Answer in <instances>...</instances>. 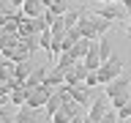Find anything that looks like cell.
<instances>
[{
  "mask_svg": "<svg viewBox=\"0 0 131 123\" xmlns=\"http://www.w3.org/2000/svg\"><path fill=\"white\" fill-rule=\"evenodd\" d=\"M104 93H106V98H109V104L115 107V109H120L126 101L131 98V82H128V77H117V79H112L109 85H104Z\"/></svg>",
  "mask_w": 131,
  "mask_h": 123,
  "instance_id": "cell-1",
  "label": "cell"
},
{
  "mask_svg": "<svg viewBox=\"0 0 131 123\" xmlns=\"http://www.w3.org/2000/svg\"><path fill=\"white\" fill-rule=\"evenodd\" d=\"M120 74H123V60H120L117 55H112L109 60H104V63H101V68H98V77H101V88H104V85H109L112 79H117Z\"/></svg>",
  "mask_w": 131,
  "mask_h": 123,
  "instance_id": "cell-2",
  "label": "cell"
},
{
  "mask_svg": "<svg viewBox=\"0 0 131 123\" xmlns=\"http://www.w3.org/2000/svg\"><path fill=\"white\" fill-rule=\"evenodd\" d=\"M52 93H55V88H49L47 82H44L41 88L30 90V98H27V107H33V109H44V107H47V101L52 98Z\"/></svg>",
  "mask_w": 131,
  "mask_h": 123,
  "instance_id": "cell-3",
  "label": "cell"
},
{
  "mask_svg": "<svg viewBox=\"0 0 131 123\" xmlns=\"http://www.w3.org/2000/svg\"><path fill=\"white\" fill-rule=\"evenodd\" d=\"M93 14L104 16V19H109V22H120L123 16H126V8H123V3H106V6L98 3V8H93Z\"/></svg>",
  "mask_w": 131,
  "mask_h": 123,
  "instance_id": "cell-4",
  "label": "cell"
},
{
  "mask_svg": "<svg viewBox=\"0 0 131 123\" xmlns=\"http://www.w3.org/2000/svg\"><path fill=\"white\" fill-rule=\"evenodd\" d=\"M79 33L82 38H90V41H98V30H96V16L88 14V11H82V19H79Z\"/></svg>",
  "mask_w": 131,
  "mask_h": 123,
  "instance_id": "cell-5",
  "label": "cell"
},
{
  "mask_svg": "<svg viewBox=\"0 0 131 123\" xmlns=\"http://www.w3.org/2000/svg\"><path fill=\"white\" fill-rule=\"evenodd\" d=\"M66 90H68V96H71L79 107L90 104V88L85 85V82H82V85H66Z\"/></svg>",
  "mask_w": 131,
  "mask_h": 123,
  "instance_id": "cell-6",
  "label": "cell"
},
{
  "mask_svg": "<svg viewBox=\"0 0 131 123\" xmlns=\"http://www.w3.org/2000/svg\"><path fill=\"white\" fill-rule=\"evenodd\" d=\"M77 107H79V104L71 98V101H66V104L60 107L55 115H49V118H52L55 123H71V118H77Z\"/></svg>",
  "mask_w": 131,
  "mask_h": 123,
  "instance_id": "cell-7",
  "label": "cell"
},
{
  "mask_svg": "<svg viewBox=\"0 0 131 123\" xmlns=\"http://www.w3.org/2000/svg\"><path fill=\"white\" fill-rule=\"evenodd\" d=\"M88 74H90V68L79 60V63L71 68V71H66V85H82V82L88 79Z\"/></svg>",
  "mask_w": 131,
  "mask_h": 123,
  "instance_id": "cell-8",
  "label": "cell"
},
{
  "mask_svg": "<svg viewBox=\"0 0 131 123\" xmlns=\"http://www.w3.org/2000/svg\"><path fill=\"white\" fill-rule=\"evenodd\" d=\"M82 63L88 66L90 71H98V68H101V63H104V60H101V47H98V41H93V44H90V49H88V55H85V60H82Z\"/></svg>",
  "mask_w": 131,
  "mask_h": 123,
  "instance_id": "cell-9",
  "label": "cell"
},
{
  "mask_svg": "<svg viewBox=\"0 0 131 123\" xmlns=\"http://www.w3.org/2000/svg\"><path fill=\"white\" fill-rule=\"evenodd\" d=\"M109 98H106V93L101 98H96V101H93V104H90V109H88V118H93V120H101V118H104L106 115V109H109Z\"/></svg>",
  "mask_w": 131,
  "mask_h": 123,
  "instance_id": "cell-10",
  "label": "cell"
},
{
  "mask_svg": "<svg viewBox=\"0 0 131 123\" xmlns=\"http://www.w3.org/2000/svg\"><path fill=\"white\" fill-rule=\"evenodd\" d=\"M22 11H25V16L38 19V16H44V11H47V3H44V0H25Z\"/></svg>",
  "mask_w": 131,
  "mask_h": 123,
  "instance_id": "cell-11",
  "label": "cell"
},
{
  "mask_svg": "<svg viewBox=\"0 0 131 123\" xmlns=\"http://www.w3.org/2000/svg\"><path fill=\"white\" fill-rule=\"evenodd\" d=\"M47 74H49V71H47V66H38V68H36V71H33L27 79H25V88H27V90L41 88V85L47 82Z\"/></svg>",
  "mask_w": 131,
  "mask_h": 123,
  "instance_id": "cell-12",
  "label": "cell"
},
{
  "mask_svg": "<svg viewBox=\"0 0 131 123\" xmlns=\"http://www.w3.org/2000/svg\"><path fill=\"white\" fill-rule=\"evenodd\" d=\"M77 63H79V60H77L71 52H60V55L55 57V68H60V71H71Z\"/></svg>",
  "mask_w": 131,
  "mask_h": 123,
  "instance_id": "cell-13",
  "label": "cell"
},
{
  "mask_svg": "<svg viewBox=\"0 0 131 123\" xmlns=\"http://www.w3.org/2000/svg\"><path fill=\"white\" fill-rule=\"evenodd\" d=\"M27 98H30V90L25 88V85H19V88L8 96V101H11L14 107H25V104H27Z\"/></svg>",
  "mask_w": 131,
  "mask_h": 123,
  "instance_id": "cell-14",
  "label": "cell"
},
{
  "mask_svg": "<svg viewBox=\"0 0 131 123\" xmlns=\"http://www.w3.org/2000/svg\"><path fill=\"white\" fill-rule=\"evenodd\" d=\"M19 85H22V82L14 79V77H0V96H11Z\"/></svg>",
  "mask_w": 131,
  "mask_h": 123,
  "instance_id": "cell-15",
  "label": "cell"
},
{
  "mask_svg": "<svg viewBox=\"0 0 131 123\" xmlns=\"http://www.w3.org/2000/svg\"><path fill=\"white\" fill-rule=\"evenodd\" d=\"M63 104H66L63 93H60V90H57V93H52V98H49V101H47V107H44V109H47V118H49V115H55Z\"/></svg>",
  "mask_w": 131,
  "mask_h": 123,
  "instance_id": "cell-16",
  "label": "cell"
},
{
  "mask_svg": "<svg viewBox=\"0 0 131 123\" xmlns=\"http://www.w3.org/2000/svg\"><path fill=\"white\" fill-rule=\"evenodd\" d=\"M47 85H49V88H63V85H66V71L52 68V71L47 74Z\"/></svg>",
  "mask_w": 131,
  "mask_h": 123,
  "instance_id": "cell-17",
  "label": "cell"
},
{
  "mask_svg": "<svg viewBox=\"0 0 131 123\" xmlns=\"http://www.w3.org/2000/svg\"><path fill=\"white\" fill-rule=\"evenodd\" d=\"M90 44H93V41H90V38H79V41H77V44H74V47H71V55L77 57V60H85V55H88Z\"/></svg>",
  "mask_w": 131,
  "mask_h": 123,
  "instance_id": "cell-18",
  "label": "cell"
},
{
  "mask_svg": "<svg viewBox=\"0 0 131 123\" xmlns=\"http://www.w3.org/2000/svg\"><path fill=\"white\" fill-rule=\"evenodd\" d=\"M30 74H33V71H30V66H27V63H16L14 71H11V77H14V79H19V82L25 85V79H27Z\"/></svg>",
  "mask_w": 131,
  "mask_h": 123,
  "instance_id": "cell-19",
  "label": "cell"
},
{
  "mask_svg": "<svg viewBox=\"0 0 131 123\" xmlns=\"http://www.w3.org/2000/svg\"><path fill=\"white\" fill-rule=\"evenodd\" d=\"M66 33H68V25L63 22V16H57L55 25H52V36H55L57 41H63V38H66Z\"/></svg>",
  "mask_w": 131,
  "mask_h": 123,
  "instance_id": "cell-20",
  "label": "cell"
},
{
  "mask_svg": "<svg viewBox=\"0 0 131 123\" xmlns=\"http://www.w3.org/2000/svg\"><path fill=\"white\" fill-rule=\"evenodd\" d=\"M33 112H36V109L25 104V107H19V112H16L14 118H16V123H27V120H36V115H33Z\"/></svg>",
  "mask_w": 131,
  "mask_h": 123,
  "instance_id": "cell-21",
  "label": "cell"
},
{
  "mask_svg": "<svg viewBox=\"0 0 131 123\" xmlns=\"http://www.w3.org/2000/svg\"><path fill=\"white\" fill-rule=\"evenodd\" d=\"M49 11H55L57 16L68 14V0H52V6H49Z\"/></svg>",
  "mask_w": 131,
  "mask_h": 123,
  "instance_id": "cell-22",
  "label": "cell"
},
{
  "mask_svg": "<svg viewBox=\"0 0 131 123\" xmlns=\"http://www.w3.org/2000/svg\"><path fill=\"white\" fill-rule=\"evenodd\" d=\"M82 19V11H68V14H63V22L68 25V27H77Z\"/></svg>",
  "mask_w": 131,
  "mask_h": 123,
  "instance_id": "cell-23",
  "label": "cell"
},
{
  "mask_svg": "<svg viewBox=\"0 0 131 123\" xmlns=\"http://www.w3.org/2000/svg\"><path fill=\"white\" fill-rule=\"evenodd\" d=\"M22 44H25V49H27V52H36V49L41 47V44H38V36H25Z\"/></svg>",
  "mask_w": 131,
  "mask_h": 123,
  "instance_id": "cell-24",
  "label": "cell"
},
{
  "mask_svg": "<svg viewBox=\"0 0 131 123\" xmlns=\"http://www.w3.org/2000/svg\"><path fill=\"white\" fill-rule=\"evenodd\" d=\"M98 47H101V60H109L112 57V47H109L106 38H98Z\"/></svg>",
  "mask_w": 131,
  "mask_h": 123,
  "instance_id": "cell-25",
  "label": "cell"
},
{
  "mask_svg": "<svg viewBox=\"0 0 131 123\" xmlns=\"http://www.w3.org/2000/svg\"><path fill=\"white\" fill-rule=\"evenodd\" d=\"M85 85H88L90 90H93V88H101V77H98V71H90L88 79H85Z\"/></svg>",
  "mask_w": 131,
  "mask_h": 123,
  "instance_id": "cell-26",
  "label": "cell"
},
{
  "mask_svg": "<svg viewBox=\"0 0 131 123\" xmlns=\"http://www.w3.org/2000/svg\"><path fill=\"white\" fill-rule=\"evenodd\" d=\"M117 120H120V115H117V109H115V107H109V109H106V115L101 118V123H117Z\"/></svg>",
  "mask_w": 131,
  "mask_h": 123,
  "instance_id": "cell-27",
  "label": "cell"
},
{
  "mask_svg": "<svg viewBox=\"0 0 131 123\" xmlns=\"http://www.w3.org/2000/svg\"><path fill=\"white\" fill-rule=\"evenodd\" d=\"M117 115H120V120H128V118H131V98L120 107V109H117Z\"/></svg>",
  "mask_w": 131,
  "mask_h": 123,
  "instance_id": "cell-28",
  "label": "cell"
},
{
  "mask_svg": "<svg viewBox=\"0 0 131 123\" xmlns=\"http://www.w3.org/2000/svg\"><path fill=\"white\" fill-rule=\"evenodd\" d=\"M0 123H16V118H11V115H0Z\"/></svg>",
  "mask_w": 131,
  "mask_h": 123,
  "instance_id": "cell-29",
  "label": "cell"
},
{
  "mask_svg": "<svg viewBox=\"0 0 131 123\" xmlns=\"http://www.w3.org/2000/svg\"><path fill=\"white\" fill-rule=\"evenodd\" d=\"M8 3H11L14 8H22V6H25V0H8Z\"/></svg>",
  "mask_w": 131,
  "mask_h": 123,
  "instance_id": "cell-30",
  "label": "cell"
},
{
  "mask_svg": "<svg viewBox=\"0 0 131 123\" xmlns=\"http://www.w3.org/2000/svg\"><path fill=\"white\" fill-rule=\"evenodd\" d=\"M126 33H128V36H131V16H128V19H126Z\"/></svg>",
  "mask_w": 131,
  "mask_h": 123,
  "instance_id": "cell-31",
  "label": "cell"
},
{
  "mask_svg": "<svg viewBox=\"0 0 131 123\" xmlns=\"http://www.w3.org/2000/svg\"><path fill=\"white\" fill-rule=\"evenodd\" d=\"M96 3H101V6H106V3H120V0H96Z\"/></svg>",
  "mask_w": 131,
  "mask_h": 123,
  "instance_id": "cell-32",
  "label": "cell"
},
{
  "mask_svg": "<svg viewBox=\"0 0 131 123\" xmlns=\"http://www.w3.org/2000/svg\"><path fill=\"white\" fill-rule=\"evenodd\" d=\"M120 3H123V8H128V11H131V0H120Z\"/></svg>",
  "mask_w": 131,
  "mask_h": 123,
  "instance_id": "cell-33",
  "label": "cell"
},
{
  "mask_svg": "<svg viewBox=\"0 0 131 123\" xmlns=\"http://www.w3.org/2000/svg\"><path fill=\"white\" fill-rule=\"evenodd\" d=\"M71 123H85V118H79V115H77V118H71Z\"/></svg>",
  "mask_w": 131,
  "mask_h": 123,
  "instance_id": "cell-34",
  "label": "cell"
},
{
  "mask_svg": "<svg viewBox=\"0 0 131 123\" xmlns=\"http://www.w3.org/2000/svg\"><path fill=\"white\" fill-rule=\"evenodd\" d=\"M85 123H101V120H93V118H88V115H85Z\"/></svg>",
  "mask_w": 131,
  "mask_h": 123,
  "instance_id": "cell-35",
  "label": "cell"
},
{
  "mask_svg": "<svg viewBox=\"0 0 131 123\" xmlns=\"http://www.w3.org/2000/svg\"><path fill=\"white\" fill-rule=\"evenodd\" d=\"M41 123H55V120H52V118H47V120H41Z\"/></svg>",
  "mask_w": 131,
  "mask_h": 123,
  "instance_id": "cell-36",
  "label": "cell"
},
{
  "mask_svg": "<svg viewBox=\"0 0 131 123\" xmlns=\"http://www.w3.org/2000/svg\"><path fill=\"white\" fill-rule=\"evenodd\" d=\"M27 123H36V120H27Z\"/></svg>",
  "mask_w": 131,
  "mask_h": 123,
  "instance_id": "cell-37",
  "label": "cell"
}]
</instances>
